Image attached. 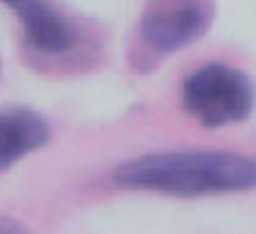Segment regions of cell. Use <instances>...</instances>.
<instances>
[{"label":"cell","instance_id":"obj_1","mask_svg":"<svg viewBox=\"0 0 256 234\" xmlns=\"http://www.w3.org/2000/svg\"><path fill=\"white\" fill-rule=\"evenodd\" d=\"M114 181L124 189L179 198L225 196L256 189V157L230 150H172L121 162Z\"/></svg>","mask_w":256,"mask_h":234},{"label":"cell","instance_id":"obj_2","mask_svg":"<svg viewBox=\"0 0 256 234\" xmlns=\"http://www.w3.org/2000/svg\"><path fill=\"white\" fill-rule=\"evenodd\" d=\"M182 104L203 128L242 123L256 109L254 77L234 65L210 60L186 75L182 82Z\"/></svg>","mask_w":256,"mask_h":234},{"label":"cell","instance_id":"obj_3","mask_svg":"<svg viewBox=\"0 0 256 234\" xmlns=\"http://www.w3.org/2000/svg\"><path fill=\"white\" fill-rule=\"evenodd\" d=\"M215 19V0H148L138 22L140 44L155 56L198 41Z\"/></svg>","mask_w":256,"mask_h":234},{"label":"cell","instance_id":"obj_4","mask_svg":"<svg viewBox=\"0 0 256 234\" xmlns=\"http://www.w3.org/2000/svg\"><path fill=\"white\" fill-rule=\"evenodd\" d=\"M24 41L44 56H63L78 41V29L48 0H22L17 7Z\"/></svg>","mask_w":256,"mask_h":234},{"label":"cell","instance_id":"obj_5","mask_svg":"<svg viewBox=\"0 0 256 234\" xmlns=\"http://www.w3.org/2000/svg\"><path fill=\"white\" fill-rule=\"evenodd\" d=\"M48 123L42 114L27 106H10L0 111V172L48 143Z\"/></svg>","mask_w":256,"mask_h":234},{"label":"cell","instance_id":"obj_6","mask_svg":"<svg viewBox=\"0 0 256 234\" xmlns=\"http://www.w3.org/2000/svg\"><path fill=\"white\" fill-rule=\"evenodd\" d=\"M0 234H32V232L22 222L8 218V215H0Z\"/></svg>","mask_w":256,"mask_h":234},{"label":"cell","instance_id":"obj_7","mask_svg":"<svg viewBox=\"0 0 256 234\" xmlns=\"http://www.w3.org/2000/svg\"><path fill=\"white\" fill-rule=\"evenodd\" d=\"M2 2H5V5H12V7H17V5H20L22 0H2Z\"/></svg>","mask_w":256,"mask_h":234}]
</instances>
